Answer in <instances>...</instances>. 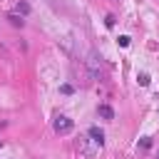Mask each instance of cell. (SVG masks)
<instances>
[{
	"label": "cell",
	"instance_id": "cell-10",
	"mask_svg": "<svg viewBox=\"0 0 159 159\" xmlns=\"http://www.w3.org/2000/svg\"><path fill=\"white\" fill-rule=\"evenodd\" d=\"M117 42H119V47H127V45H129V37H127V35H119Z\"/></svg>",
	"mask_w": 159,
	"mask_h": 159
},
{
	"label": "cell",
	"instance_id": "cell-9",
	"mask_svg": "<svg viewBox=\"0 0 159 159\" xmlns=\"http://www.w3.org/2000/svg\"><path fill=\"white\" fill-rule=\"evenodd\" d=\"M139 144H142V149H149V147H152V139H149V137H142Z\"/></svg>",
	"mask_w": 159,
	"mask_h": 159
},
{
	"label": "cell",
	"instance_id": "cell-13",
	"mask_svg": "<svg viewBox=\"0 0 159 159\" xmlns=\"http://www.w3.org/2000/svg\"><path fill=\"white\" fill-rule=\"evenodd\" d=\"M157 159H159V157H157Z\"/></svg>",
	"mask_w": 159,
	"mask_h": 159
},
{
	"label": "cell",
	"instance_id": "cell-7",
	"mask_svg": "<svg viewBox=\"0 0 159 159\" xmlns=\"http://www.w3.org/2000/svg\"><path fill=\"white\" fill-rule=\"evenodd\" d=\"M137 80H139V84H142V87H147V84H149V75H147V72H142Z\"/></svg>",
	"mask_w": 159,
	"mask_h": 159
},
{
	"label": "cell",
	"instance_id": "cell-2",
	"mask_svg": "<svg viewBox=\"0 0 159 159\" xmlns=\"http://www.w3.org/2000/svg\"><path fill=\"white\" fill-rule=\"evenodd\" d=\"M77 147H80V152H82L87 159H92V157L102 149V147H89V139H80V142H77Z\"/></svg>",
	"mask_w": 159,
	"mask_h": 159
},
{
	"label": "cell",
	"instance_id": "cell-1",
	"mask_svg": "<svg viewBox=\"0 0 159 159\" xmlns=\"http://www.w3.org/2000/svg\"><path fill=\"white\" fill-rule=\"evenodd\" d=\"M52 127H55V132H57V134H70V132L75 129V122H72L70 117H62V114H60V117L55 119V124H52Z\"/></svg>",
	"mask_w": 159,
	"mask_h": 159
},
{
	"label": "cell",
	"instance_id": "cell-6",
	"mask_svg": "<svg viewBox=\"0 0 159 159\" xmlns=\"http://www.w3.org/2000/svg\"><path fill=\"white\" fill-rule=\"evenodd\" d=\"M27 12H30V2L20 0V2H17V15H27Z\"/></svg>",
	"mask_w": 159,
	"mask_h": 159
},
{
	"label": "cell",
	"instance_id": "cell-12",
	"mask_svg": "<svg viewBox=\"0 0 159 159\" xmlns=\"http://www.w3.org/2000/svg\"><path fill=\"white\" fill-rule=\"evenodd\" d=\"M0 147H2V139H0Z\"/></svg>",
	"mask_w": 159,
	"mask_h": 159
},
{
	"label": "cell",
	"instance_id": "cell-4",
	"mask_svg": "<svg viewBox=\"0 0 159 159\" xmlns=\"http://www.w3.org/2000/svg\"><path fill=\"white\" fill-rule=\"evenodd\" d=\"M97 114H99L102 119H107V122L114 119V109H112L109 104H99V107H97Z\"/></svg>",
	"mask_w": 159,
	"mask_h": 159
},
{
	"label": "cell",
	"instance_id": "cell-8",
	"mask_svg": "<svg viewBox=\"0 0 159 159\" xmlns=\"http://www.w3.org/2000/svg\"><path fill=\"white\" fill-rule=\"evenodd\" d=\"M60 92H62V94H72L75 87H72V84H60Z\"/></svg>",
	"mask_w": 159,
	"mask_h": 159
},
{
	"label": "cell",
	"instance_id": "cell-5",
	"mask_svg": "<svg viewBox=\"0 0 159 159\" xmlns=\"http://www.w3.org/2000/svg\"><path fill=\"white\" fill-rule=\"evenodd\" d=\"M7 20H10V25H15V27H22V25H25L22 15H17V12H10V15H7Z\"/></svg>",
	"mask_w": 159,
	"mask_h": 159
},
{
	"label": "cell",
	"instance_id": "cell-3",
	"mask_svg": "<svg viewBox=\"0 0 159 159\" xmlns=\"http://www.w3.org/2000/svg\"><path fill=\"white\" fill-rule=\"evenodd\" d=\"M87 134H89V139H92L94 144H99V147L104 144V132H102L99 127H89V132H87Z\"/></svg>",
	"mask_w": 159,
	"mask_h": 159
},
{
	"label": "cell",
	"instance_id": "cell-11",
	"mask_svg": "<svg viewBox=\"0 0 159 159\" xmlns=\"http://www.w3.org/2000/svg\"><path fill=\"white\" fill-rule=\"evenodd\" d=\"M104 25H107V27H114V15H107V17H104Z\"/></svg>",
	"mask_w": 159,
	"mask_h": 159
}]
</instances>
